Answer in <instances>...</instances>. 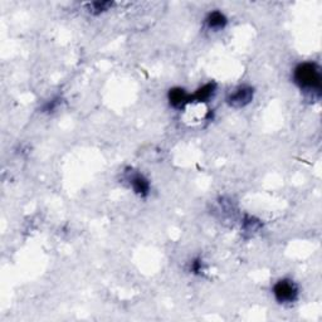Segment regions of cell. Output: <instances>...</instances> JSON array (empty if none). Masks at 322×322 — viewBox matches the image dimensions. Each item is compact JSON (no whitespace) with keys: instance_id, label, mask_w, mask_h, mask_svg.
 I'll return each instance as SVG.
<instances>
[{"instance_id":"1","label":"cell","mask_w":322,"mask_h":322,"mask_svg":"<svg viewBox=\"0 0 322 322\" xmlns=\"http://www.w3.org/2000/svg\"><path fill=\"white\" fill-rule=\"evenodd\" d=\"M294 81L301 88L307 91L321 90V74L315 63H302L294 69Z\"/></svg>"},{"instance_id":"2","label":"cell","mask_w":322,"mask_h":322,"mask_svg":"<svg viewBox=\"0 0 322 322\" xmlns=\"http://www.w3.org/2000/svg\"><path fill=\"white\" fill-rule=\"evenodd\" d=\"M273 294L278 302L290 303L296 301L297 296H298V289L292 281L282 280L274 285Z\"/></svg>"},{"instance_id":"3","label":"cell","mask_w":322,"mask_h":322,"mask_svg":"<svg viewBox=\"0 0 322 322\" xmlns=\"http://www.w3.org/2000/svg\"><path fill=\"white\" fill-rule=\"evenodd\" d=\"M252 99H253V88L242 86L228 97V103L233 107H243L248 105Z\"/></svg>"},{"instance_id":"4","label":"cell","mask_w":322,"mask_h":322,"mask_svg":"<svg viewBox=\"0 0 322 322\" xmlns=\"http://www.w3.org/2000/svg\"><path fill=\"white\" fill-rule=\"evenodd\" d=\"M169 101L175 108H181L188 102V95L181 88H172L169 92Z\"/></svg>"},{"instance_id":"5","label":"cell","mask_w":322,"mask_h":322,"mask_svg":"<svg viewBox=\"0 0 322 322\" xmlns=\"http://www.w3.org/2000/svg\"><path fill=\"white\" fill-rule=\"evenodd\" d=\"M131 184H132V188L135 190V193H137L141 196H145V195L149 194V190H150V185H149V181L144 178L140 174H136L132 178L130 179Z\"/></svg>"},{"instance_id":"6","label":"cell","mask_w":322,"mask_h":322,"mask_svg":"<svg viewBox=\"0 0 322 322\" xmlns=\"http://www.w3.org/2000/svg\"><path fill=\"white\" fill-rule=\"evenodd\" d=\"M206 24H208V27L210 29L219 31V29H223L225 27L226 18L224 17V14L221 13V11H213L206 18Z\"/></svg>"},{"instance_id":"7","label":"cell","mask_w":322,"mask_h":322,"mask_svg":"<svg viewBox=\"0 0 322 322\" xmlns=\"http://www.w3.org/2000/svg\"><path fill=\"white\" fill-rule=\"evenodd\" d=\"M214 88L215 86L213 83H208V85L203 86L200 90H198V92L195 94V98L198 101H205V99L209 98L213 94H214Z\"/></svg>"},{"instance_id":"8","label":"cell","mask_w":322,"mask_h":322,"mask_svg":"<svg viewBox=\"0 0 322 322\" xmlns=\"http://www.w3.org/2000/svg\"><path fill=\"white\" fill-rule=\"evenodd\" d=\"M110 6H111V3H108V1H102V3H99V1H96V3L91 4V8H92V13H95V14H99V13H102V11L107 10Z\"/></svg>"}]
</instances>
